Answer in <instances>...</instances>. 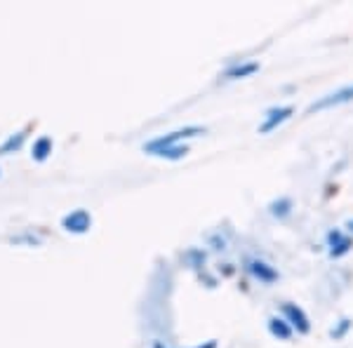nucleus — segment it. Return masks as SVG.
Returning <instances> with one entry per match:
<instances>
[{
	"label": "nucleus",
	"instance_id": "f257e3e1",
	"mask_svg": "<svg viewBox=\"0 0 353 348\" xmlns=\"http://www.w3.org/2000/svg\"><path fill=\"white\" fill-rule=\"evenodd\" d=\"M198 134H205V127H198V125H191V127H184V130H174V132L165 134V136H156L149 144H144V151L146 153H156L161 151L165 146H176L181 139H189V136H198Z\"/></svg>",
	"mask_w": 353,
	"mask_h": 348
},
{
	"label": "nucleus",
	"instance_id": "f03ea898",
	"mask_svg": "<svg viewBox=\"0 0 353 348\" xmlns=\"http://www.w3.org/2000/svg\"><path fill=\"white\" fill-rule=\"evenodd\" d=\"M353 101V83L351 85H344V88L334 90L325 96H321L318 101H313L309 106V113H316V111H325V108H332V106H341V104H349Z\"/></svg>",
	"mask_w": 353,
	"mask_h": 348
},
{
	"label": "nucleus",
	"instance_id": "7ed1b4c3",
	"mask_svg": "<svg viewBox=\"0 0 353 348\" xmlns=\"http://www.w3.org/2000/svg\"><path fill=\"white\" fill-rule=\"evenodd\" d=\"M245 268H248L250 276L259 283H276L278 278H281V273H278L276 268H273L271 264H266L264 259H257V256L245 259Z\"/></svg>",
	"mask_w": 353,
	"mask_h": 348
},
{
	"label": "nucleus",
	"instance_id": "20e7f679",
	"mask_svg": "<svg viewBox=\"0 0 353 348\" xmlns=\"http://www.w3.org/2000/svg\"><path fill=\"white\" fill-rule=\"evenodd\" d=\"M292 113H294L292 106H273V108H269V111L264 113V121H261V125H259V134L273 132L278 125L290 121V118H292Z\"/></svg>",
	"mask_w": 353,
	"mask_h": 348
},
{
	"label": "nucleus",
	"instance_id": "39448f33",
	"mask_svg": "<svg viewBox=\"0 0 353 348\" xmlns=\"http://www.w3.org/2000/svg\"><path fill=\"white\" fill-rule=\"evenodd\" d=\"M281 311H283V318L288 320L290 327L297 329L299 334H309L311 323H309V318H306V313L301 311L297 304H290V301H285V304L281 306Z\"/></svg>",
	"mask_w": 353,
	"mask_h": 348
},
{
	"label": "nucleus",
	"instance_id": "423d86ee",
	"mask_svg": "<svg viewBox=\"0 0 353 348\" xmlns=\"http://www.w3.org/2000/svg\"><path fill=\"white\" fill-rule=\"evenodd\" d=\"M327 247H330V256L339 259V256L349 254L353 249V238L344 236L339 228H332V231L327 233Z\"/></svg>",
	"mask_w": 353,
	"mask_h": 348
},
{
	"label": "nucleus",
	"instance_id": "0eeeda50",
	"mask_svg": "<svg viewBox=\"0 0 353 348\" xmlns=\"http://www.w3.org/2000/svg\"><path fill=\"white\" fill-rule=\"evenodd\" d=\"M64 228L68 233H85L90 226H92V216H90L88 209H76V212L64 216Z\"/></svg>",
	"mask_w": 353,
	"mask_h": 348
},
{
	"label": "nucleus",
	"instance_id": "6e6552de",
	"mask_svg": "<svg viewBox=\"0 0 353 348\" xmlns=\"http://www.w3.org/2000/svg\"><path fill=\"white\" fill-rule=\"evenodd\" d=\"M269 332H271L273 336H276V339L288 341V339H292V332H294V329L290 327L285 318L273 316V318H269Z\"/></svg>",
	"mask_w": 353,
	"mask_h": 348
},
{
	"label": "nucleus",
	"instance_id": "1a4fd4ad",
	"mask_svg": "<svg viewBox=\"0 0 353 348\" xmlns=\"http://www.w3.org/2000/svg\"><path fill=\"white\" fill-rule=\"evenodd\" d=\"M257 71H259L257 61H248V64L231 66L229 71L224 73V78H229V81H238V78H248V76H252V73H257Z\"/></svg>",
	"mask_w": 353,
	"mask_h": 348
},
{
	"label": "nucleus",
	"instance_id": "9d476101",
	"mask_svg": "<svg viewBox=\"0 0 353 348\" xmlns=\"http://www.w3.org/2000/svg\"><path fill=\"white\" fill-rule=\"evenodd\" d=\"M50 153H52V139H50V136H41V139L33 144V158H36L38 163H43Z\"/></svg>",
	"mask_w": 353,
	"mask_h": 348
},
{
	"label": "nucleus",
	"instance_id": "9b49d317",
	"mask_svg": "<svg viewBox=\"0 0 353 348\" xmlns=\"http://www.w3.org/2000/svg\"><path fill=\"white\" fill-rule=\"evenodd\" d=\"M269 212L273 216H278V219H285V216H290V212H292V201H290V198H281V201H273L269 205Z\"/></svg>",
	"mask_w": 353,
	"mask_h": 348
},
{
	"label": "nucleus",
	"instance_id": "f8f14e48",
	"mask_svg": "<svg viewBox=\"0 0 353 348\" xmlns=\"http://www.w3.org/2000/svg\"><path fill=\"white\" fill-rule=\"evenodd\" d=\"M186 153H189V148L181 146V144H176V146H165V148H161V151L153 153V156L168 158V161H179V158H184Z\"/></svg>",
	"mask_w": 353,
	"mask_h": 348
},
{
	"label": "nucleus",
	"instance_id": "ddd939ff",
	"mask_svg": "<svg viewBox=\"0 0 353 348\" xmlns=\"http://www.w3.org/2000/svg\"><path fill=\"white\" fill-rule=\"evenodd\" d=\"M24 139H26V132H17V134H12L8 141H5L3 146H0V153H3V156H8V153L17 151V148L24 144Z\"/></svg>",
	"mask_w": 353,
	"mask_h": 348
},
{
	"label": "nucleus",
	"instance_id": "4468645a",
	"mask_svg": "<svg viewBox=\"0 0 353 348\" xmlns=\"http://www.w3.org/2000/svg\"><path fill=\"white\" fill-rule=\"evenodd\" d=\"M349 327H351V320H341V323H339V327H337V329H332V336H334V339H339V336H344V332H346Z\"/></svg>",
	"mask_w": 353,
	"mask_h": 348
},
{
	"label": "nucleus",
	"instance_id": "2eb2a0df",
	"mask_svg": "<svg viewBox=\"0 0 353 348\" xmlns=\"http://www.w3.org/2000/svg\"><path fill=\"white\" fill-rule=\"evenodd\" d=\"M193 348H217V341L210 339V341H205V344H201V346H193Z\"/></svg>",
	"mask_w": 353,
	"mask_h": 348
},
{
	"label": "nucleus",
	"instance_id": "dca6fc26",
	"mask_svg": "<svg viewBox=\"0 0 353 348\" xmlns=\"http://www.w3.org/2000/svg\"><path fill=\"white\" fill-rule=\"evenodd\" d=\"M346 231H349V233H353V219L349 221V224H346Z\"/></svg>",
	"mask_w": 353,
	"mask_h": 348
},
{
	"label": "nucleus",
	"instance_id": "f3484780",
	"mask_svg": "<svg viewBox=\"0 0 353 348\" xmlns=\"http://www.w3.org/2000/svg\"><path fill=\"white\" fill-rule=\"evenodd\" d=\"M153 348H163V344H161V341H156V344H153Z\"/></svg>",
	"mask_w": 353,
	"mask_h": 348
}]
</instances>
